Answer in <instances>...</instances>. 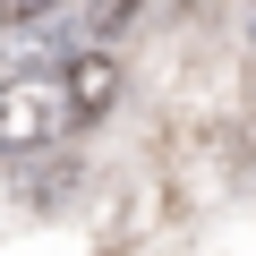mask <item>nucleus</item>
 Listing matches in <instances>:
<instances>
[{
    "mask_svg": "<svg viewBox=\"0 0 256 256\" xmlns=\"http://www.w3.org/2000/svg\"><path fill=\"white\" fill-rule=\"evenodd\" d=\"M68 128H77V111L52 68H18L0 86V154H52Z\"/></svg>",
    "mask_w": 256,
    "mask_h": 256,
    "instance_id": "f257e3e1",
    "label": "nucleus"
},
{
    "mask_svg": "<svg viewBox=\"0 0 256 256\" xmlns=\"http://www.w3.org/2000/svg\"><path fill=\"white\" fill-rule=\"evenodd\" d=\"M60 86H68V111H77V120H102V111L120 102V60H111V52H77V60L60 68Z\"/></svg>",
    "mask_w": 256,
    "mask_h": 256,
    "instance_id": "f03ea898",
    "label": "nucleus"
},
{
    "mask_svg": "<svg viewBox=\"0 0 256 256\" xmlns=\"http://www.w3.org/2000/svg\"><path fill=\"white\" fill-rule=\"evenodd\" d=\"M128 18H137V0H86V34H94V43H111Z\"/></svg>",
    "mask_w": 256,
    "mask_h": 256,
    "instance_id": "7ed1b4c3",
    "label": "nucleus"
},
{
    "mask_svg": "<svg viewBox=\"0 0 256 256\" xmlns=\"http://www.w3.org/2000/svg\"><path fill=\"white\" fill-rule=\"evenodd\" d=\"M68 188H77V171H68V162H60V171H34V188H26V196H34V205H60V196H68Z\"/></svg>",
    "mask_w": 256,
    "mask_h": 256,
    "instance_id": "20e7f679",
    "label": "nucleus"
},
{
    "mask_svg": "<svg viewBox=\"0 0 256 256\" xmlns=\"http://www.w3.org/2000/svg\"><path fill=\"white\" fill-rule=\"evenodd\" d=\"M60 0H0V26H34V18H52Z\"/></svg>",
    "mask_w": 256,
    "mask_h": 256,
    "instance_id": "39448f33",
    "label": "nucleus"
}]
</instances>
